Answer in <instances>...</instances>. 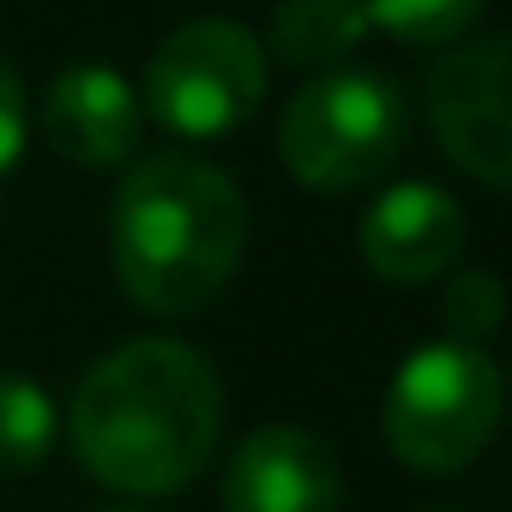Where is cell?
<instances>
[{
    "label": "cell",
    "instance_id": "6da1fadb",
    "mask_svg": "<svg viewBox=\"0 0 512 512\" xmlns=\"http://www.w3.org/2000/svg\"><path fill=\"white\" fill-rule=\"evenodd\" d=\"M223 434V386L211 362L175 338H133L109 350L73 392L67 440L79 464L115 494L187 488Z\"/></svg>",
    "mask_w": 512,
    "mask_h": 512
},
{
    "label": "cell",
    "instance_id": "7c38bea8",
    "mask_svg": "<svg viewBox=\"0 0 512 512\" xmlns=\"http://www.w3.org/2000/svg\"><path fill=\"white\" fill-rule=\"evenodd\" d=\"M362 13L368 31H386L416 49H446L488 13V0H362Z\"/></svg>",
    "mask_w": 512,
    "mask_h": 512
},
{
    "label": "cell",
    "instance_id": "ba28073f",
    "mask_svg": "<svg viewBox=\"0 0 512 512\" xmlns=\"http://www.w3.org/2000/svg\"><path fill=\"white\" fill-rule=\"evenodd\" d=\"M344 476L320 434L272 422L247 434L223 470V512H338Z\"/></svg>",
    "mask_w": 512,
    "mask_h": 512
},
{
    "label": "cell",
    "instance_id": "277c9868",
    "mask_svg": "<svg viewBox=\"0 0 512 512\" xmlns=\"http://www.w3.org/2000/svg\"><path fill=\"white\" fill-rule=\"evenodd\" d=\"M500 368L482 344H428L404 356L386 392V446L404 470L452 476L482 458V446L500 428Z\"/></svg>",
    "mask_w": 512,
    "mask_h": 512
},
{
    "label": "cell",
    "instance_id": "8fae6325",
    "mask_svg": "<svg viewBox=\"0 0 512 512\" xmlns=\"http://www.w3.org/2000/svg\"><path fill=\"white\" fill-rule=\"evenodd\" d=\"M55 404L37 380L25 374H0V476L37 470L55 446Z\"/></svg>",
    "mask_w": 512,
    "mask_h": 512
},
{
    "label": "cell",
    "instance_id": "52a82bcc",
    "mask_svg": "<svg viewBox=\"0 0 512 512\" xmlns=\"http://www.w3.org/2000/svg\"><path fill=\"white\" fill-rule=\"evenodd\" d=\"M464 235H470L464 205L434 181H398V187L374 193V205L356 223L362 266L398 290L446 278L452 260L464 253Z\"/></svg>",
    "mask_w": 512,
    "mask_h": 512
},
{
    "label": "cell",
    "instance_id": "3957f363",
    "mask_svg": "<svg viewBox=\"0 0 512 512\" xmlns=\"http://www.w3.org/2000/svg\"><path fill=\"white\" fill-rule=\"evenodd\" d=\"M410 133V97L386 73L338 67L308 79L284 115H278V151L284 169L314 193H350L368 187Z\"/></svg>",
    "mask_w": 512,
    "mask_h": 512
},
{
    "label": "cell",
    "instance_id": "9c48e42d",
    "mask_svg": "<svg viewBox=\"0 0 512 512\" xmlns=\"http://www.w3.org/2000/svg\"><path fill=\"white\" fill-rule=\"evenodd\" d=\"M139 127H145V103L139 91L115 73V67H67L49 97H43V139L85 169H115L139 151Z\"/></svg>",
    "mask_w": 512,
    "mask_h": 512
},
{
    "label": "cell",
    "instance_id": "4fadbf2b",
    "mask_svg": "<svg viewBox=\"0 0 512 512\" xmlns=\"http://www.w3.org/2000/svg\"><path fill=\"white\" fill-rule=\"evenodd\" d=\"M500 314H506V296H500L494 272H458L446 284V296H440V326L458 344H482L500 326Z\"/></svg>",
    "mask_w": 512,
    "mask_h": 512
},
{
    "label": "cell",
    "instance_id": "5b68a950",
    "mask_svg": "<svg viewBox=\"0 0 512 512\" xmlns=\"http://www.w3.org/2000/svg\"><path fill=\"white\" fill-rule=\"evenodd\" d=\"M272 55L235 19H193L169 31L145 67V109L181 139H223L260 115Z\"/></svg>",
    "mask_w": 512,
    "mask_h": 512
},
{
    "label": "cell",
    "instance_id": "5bb4252c",
    "mask_svg": "<svg viewBox=\"0 0 512 512\" xmlns=\"http://www.w3.org/2000/svg\"><path fill=\"white\" fill-rule=\"evenodd\" d=\"M25 157V85L0 61V181H7Z\"/></svg>",
    "mask_w": 512,
    "mask_h": 512
},
{
    "label": "cell",
    "instance_id": "8992f818",
    "mask_svg": "<svg viewBox=\"0 0 512 512\" xmlns=\"http://www.w3.org/2000/svg\"><path fill=\"white\" fill-rule=\"evenodd\" d=\"M422 103H428V127H434L440 151L488 193H506V181H512L506 37H458V49H446L428 67Z\"/></svg>",
    "mask_w": 512,
    "mask_h": 512
},
{
    "label": "cell",
    "instance_id": "30bf717a",
    "mask_svg": "<svg viewBox=\"0 0 512 512\" xmlns=\"http://www.w3.org/2000/svg\"><path fill=\"white\" fill-rule=\"evenodd\" d=\"M362 37H368L362 0H278L266 25V49L290 67H338L356 55Z\"/></svg>",
    "mask_w": 512,
    "mask_h": 512
},
{
    "label": "cell",
    "instance_id": "7a4b0ae2",
    "mask_svg": "<svg viewBox=\"0 0 512 512\" xmlns=\"http://www.w3.org/2000/svg\"><path fill=\"white\" fill-rule=\"evenodd\" d=\"M109 247L133 308L157 320L199 314L229 290L241 266L247 247L241 187L187 151L139 157L115 193Z\"/></svg>",
    "mask_w": 512,
    "mask_h": 512
}]
</instances>
